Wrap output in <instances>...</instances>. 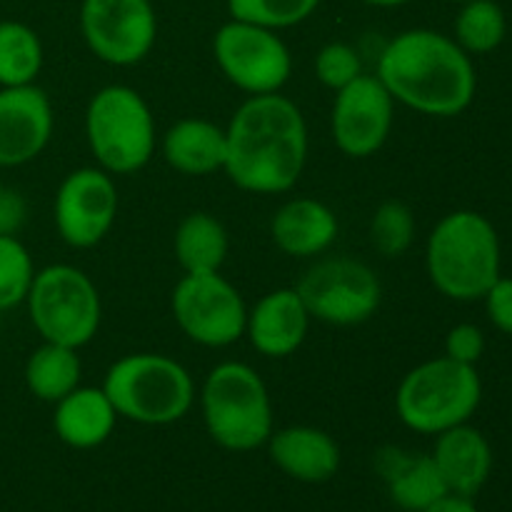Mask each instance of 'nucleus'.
Masks as SVG:
<instances>
[{
    "mask_svg": "<svg viewBox=\"0 0 512 512\" xmlns=\"http://www.w3.org/2000/svg\"><path fill=\"white\" fill-rule=\"evenodd\" d=\"M395 100L375 73H363L340 88L330 108V135L345 158L365 160L388 143Z\"/></svg>",
    "mask_w": 512,
    "mask_h": 512,
    "instance_id": "4468645a",
    "label": "nucleus"
},
{
    "mask_svg": "<svg viewBox=\"0 0 512 512\" xmlns=\"http://www.w3.org/2000/svg\"><path fill=\"white\" fill-rule=\"evenodd\" d=\"M100 388L118 418L138 425H173L195 403V380L183 363L163 353H128L115 360Z\"/></svg>",
    "mask_w": 512,
    "mask_h": 512,
    "instance_id": "39448f33",
    "label": "nucleus"
},
{
    "mask_svg": "<svg viewBox=\"0 0 512 512\" xmlns=\"http://www.w3.org/2000/svg\"><path fill=\"white\" fill-rule=\"evenodd\" d=\"M230 238L215 215L190 213L178 223L173 235V253L183 273H218L228 258Z\"/></svg>",
    "mask_w": 512,
    "mask_h": 512,
    "instance_id": "5701e85b",
    "label": "nucleus"
},
{
    "mask_svg": "<svg viewBox=\"0 0 512 512\" xmlns=\"http://www.w3.org/2000/svg\"><path fill=\"white\" fill-rule=\"evenodd\" d=\"M85 140L105 173L135 175L143 170L158 150V128L148 100L123 83L100 88L85 108Z\"/></svg>",
    "mask_w": 512,
    "mask_h": 512,
    "instance_id": "423d86ee",
    "label": "nucleus"
},
{
    "mask_svg": "<svg viewBox=\"0 0 512 512\" xmlns=\"http://www.w3.org/2000/svg\"><path fill=\"white\" fill-rule=\"evenodd\" d=\"M313 318L295 288L265 293L245 318V338L263 358H290L303 348Z\"/></svg>",
    "mask_w": 512,
    "mask_h": 512,
    "instance_id": "dca6fc26",
    "label": "nucleus"
},
{
    "mask_svg": "<svg viewBox=\"0 0 512 512\" xmlns=\"http://www.w3.org/2000/svg\"><path fill=\"white\" fill-rule=\"evenodd\" d=\"M158 148L175 173L205 178L225 168L228 140L223 125L213 120L183 118L165 130L163 138L158 140Z\"/></svg>",
    "mask_w": 512,
    "mask_h": 512,
    "instance_id": "412c9836",
    "label": "nucleus"
},
{
    "mask_svg": "<svg viewBox=\"0 0 512 512\" xmlns=\"http://www.w3.org/2000/svg\"><path fill=\"white\" fill-rule=\"evenodd\" d=\"M375 468L388 488L390 500L405 512H425L450 493L433 455L388 445L375 455Z\"/></svg>",
    "mask_w": 512,
    "mask_h": 512,
    "instance_id": "6ab92c4d",
    "label": "nucleus"
},
{
    "mask_svg": "<svg viewBox=\"0 0 512 512\" xmlns=\"http://www.w3.org/2000/svg\"><path fill=\"white\" fill-rule=\"evenodd\" d=\"M53 128V103L38 83L0 88V168L33 163L48 148Z\"/></svg>",
    "mask_w": 512,
    "mask_h": 512,
    "instance_id": "2eb2a0df",
    "label": "nucleus"
},
{
    "mask_svg": "<svg viewBox=\"0 0 512 512\" xmlns=\"http://www.w3.org/2000/svg\"><path fill=\"white\" fill-rule=\"evenodd\" d=\"M503 250L495 225L475 210H453L435 223L425 243V270L445 298L455 303L483 300L500 278Z\"/></svg>",
    "mask_w": 512,
    "mask_h": 512,
    "instance_id": "7ed1b4c3",
    "label": "nucleus"
},
{
    "mask_svg": "<svg viewBox=\"0 0 512 512\" xmlns=\"http://www.w3.org/2000/svg\"><path fill=\"white\" fill-rule=\"evenodd\" d=\"M480 400L483 380L478 368L440 355L403 375L395 390V413L413 433L440 435L455 425L470 423Z\"/></svg>",
    "mask_w": 512,
    "mask_h": 512,
    "instance_id": "0eeeda50",
    "label": "nucleus"
},
{
    "mask_svg": "<svg viewBox=\"0 0 512 512\" xmlns=\"http://www.w3.org/2000/svg\"><path fill=\"white\" fill-rule=\"evenodd\" d=\"M425 512H480V510L473 505V498H463V495L448 493L443 500L430 505Z\"/></svg>",
    "mask_w": 512,
    "mask_h": 512,
    "instance_id": "72a5a7b5",
    "label": "nucleus"
},
{
    "mask_svg": "<svg viewBox=\"0 0 512 512\" xmlns=\"http://www.w3.org/2000/svg\"><path fill=\"white\" fill-rule=\"evenodd\" d=\"M338 233L340 223L335 210L315 198L285 200L270 220V238L288 258H318L328 253Z\"/></svg>",
    "mask_w": 512,
    "mask_h": 512,
    "instance_id": "a211bd4d",
    "label": "nucleus"
},
{
    "mask_svg": "<svg viewBox=\"0 0 512 512\" xmlns=\"http://www.w3.org/2000/svg\"><path fill=\"white\" fill-rule=\"evenodd\" d=\"M230 18L263 25L270 30H288L315 15L320 0H225Z\"/></svg>",
    "mask_w": 512,
    "mask_h": 512,
    "instance_id": "c85d7f7f",
    "label": "nucleus"
},
{
    "mask_svg": "<svg viewBox=\"0 0 512 512\" xmlns=\"http://www.w3.org/2000/svg\"><path fill=\"white\" fill-rule=\"evenodd\" d=\"M25 215H28V208H25L23 195L18 190L5 188L0 195V235H18Z\"/></svg>",
    "mask_w": 512,
    "mask_h": 512,
    "instance_id": "473e14b6",
    "label": "nucleus"
},
{
    "mask_svg": "<svg viewBox=\"0 0 512 512\" xmlns=\"http://www.w3.org/2000/svg\"><path fill=\"white\" fill-rule=\"evenodd\" d=\"M275 468L305 485H320L340 470V445L313 425H288L273 430L265 443Z\"/></svg>",
    "mask_w": 512,
    "mask_h": 512,
    "instance_id": "f3484780",
    "label": "nucleus"
},
{
    "mask_svg": "<svg viewBox=\"0 0 512 512\" xmlns=\"http://www.w3.org/2000/svg\"><path fill=\"white\" fill-rule=\"evenodd\" d=\"M313 68L320 85H325L333 93H338L340 88H345V85H350L365 73L360 53L350 43H343V40L325 43L315 55Z\"/></svg>",
    "mask_w": 512,
    "mask_h": 512,
    "instance_id": "c756f323",
    "label": "nucleus"
},
{
    "mask_svg": "<svg viewBox=\"0 0 512 512\" xmlns=\"http://www.w3.org/2000/svg\"><path fill=\"white\" fill-rule=\"evenodd\" d=\"M78 23L90 53L115 68L138 65L158 40V15L150 0H83Z\"/></svg>",
    "mask_w": 512,
    "mask_h": 512,
    "instance_id": "f8f14e48",
    "label": "nucleus"
},
{
    "mask_svg": "<svg viewBox=\"0 0 512 512\" xmlns=\"http://www.w3.org/2000/svg\"><path fill=\"white\" fill-rule=\"evenodd\" d=\"M445 358L463 365H478L485 355V333L475 323H458L445 335Z\"/></svg>",
    "mask_w": 512,
    "mask_h": 512,
    "instance_id": "7c9ffc66",
    "label": "nucleus"
},
{
    "mask_svg": "<svg viewBox=\"0 0 512 512\" xmlns=\"http://www.w3.org/2000/svg\"><path fill=\"white\" fill-rule=\"evenodd\" d=\"M213 58L223 78L248 95L280 93L293 75V55L278 30L230 18L213 35Z\"/></svg>",
    "mask_w": 512,
    "mask_h": 512,
    "instance_id": "9d476101",
    "label": "nucleus"
},
{
    "mask_svg": "<svg viewBox=\"0 0 512 512\" xmlns=\"http://www.w3.org/2000/svg\"><path fill=\"white\" fill-rule=\"evenodd\" d=\"M300 300L310 318L333 328L363 325L383 303V285L368 263L345 255L315 260L298 285Z\"/></svg>",
    "mask_w": 512,
    "mask_h": 512,
    "instance_id": "1a4fd4ad",
    "label": "nucleus"
},
{
    "mask_svg": "<svg viewBox=\"0 0 512 512\" xmlns=\"http://www.w3.org/2000/svg\"><path fill=\"white\" fill-rule=\"evenodd\" d=\"M375 75L395 103L430 118H455L475 100L473 55L433 28L403 30L388 40Z\"/></svg>",
    "mask_w": 512,
    "mask_h": 512,
    "instance_id": "f03ea898",
    "label": "nucleus"
},
{
    "mask_svg": "<svg viewBox=\"0 0 512 512\" xmlns=\"http://www.w3.org/2000/svg\"><path fill=\"white\" fill-rule=\"evenodd\" d=\"M450 3H458V5H463V3H468V0H450Z\"/></svg>",
    "mask_w": 512,
    "mask_h": 512,
    "instance_id": "c9c22d12",
    "label": "nucleus"
},
{
    "mask_svg": "<svg viewBox=\"0 0 512 512\" xmlns=\"http://www.w3.org/2000/svg\"><path fill=\"white\" fill-rule=\"evenodd\" d=\"M415 215L403 200H383L370 218V243L383 258H400L415 243Z\"/></svg>",
    "mask_w": 512,
    "mask_h": 512,
    "instance_id": "bb28decb",
    "label": "nucleus"
},
{
    "mask_svg": "<svg viewBox=\"0 0 512 512\" xmlns=\"http://www.w3.org/2000/svg\"><path fill=\"white\" fill-rule=\"evenodd\" d=\"M3 190H5V185H3V183H0V195H3Z\"/></svg>",
    "mask_w": 512,
    "mask_h": 512,
    "instance_id": "e433bc0d",
    "label": "nucleus"
},
{
    "mask_svg": "<svg viewBox=\"0 0 512 512\" xmlns=\"http://www.w3.org/2000/svg\"><path fill=\"white\" fill-rule=\"evenodd\" d=\"M508 20L498 0H468L453 23V40L468 55H488L503 45Z\"/></svg>",
    "mask_w": 512,
    "mask_h": 512,
    "instance_id": "a878e982",
    "label": "nucleus"
},
{
    "mask_svg": "<svg viewBox=\"0 0 512 512\" xmlns=\"http://www.w3.org/2000/svg\"><path fill=\"white\" fill-rule=\"evenodd\" d=\"M35 278L30 250L18 235H0V310L25 305Z\"/></svg>",
    "mask_w": 512,
    "mask_h": 512,
    "instance_id": "cd10ccee",
    "label": "nucleus"
},
{
    "mask_svg": "<svg viewBox=\"0 0 512 512\" xmlns=\"http://www.w3.org/2000/svg\"><path fill=\"white\" fill-rule=\"evenodd\" d=\"M23 380L35 400L55 405L65 395L73 393L83 380V363H80L78 350L43 340L25 360Z\"/></svg>",
    "mask_w": 512,
    "mask_h": 512,
    "instance_id": "b1692460",
    "label": "nucleus"
},
{
    "mask_svg": "<svg viewBox=\"0 0 512 512\" xmlns=\"http://www.w3.org/2000/svg\"><path fill=\"white\" fill-rule=\"evenodd\" d=\"M45 63L40 35L20 20H0V88L33 85Z\"/></svg>",
    "mask_w": 512,
    "mask_h": 512,
    "instance_id": "393cba45",
    "label": "nucleus"
},
{
    "mask_svg": "<svg viewBox=\"0 0 512 512\" xmlns=\"http://www.w3.org/2000/svg\"><path fill=\"white\" fill-rule=\"evenodd\" d=\"M170 310L185 338L203 348H228L245 338L248 305L220 270L183 273L170 295Z\"/></svg>",
    "mask_w": 512,
    "mask_h": 512,
    "instance_id": "9b49d317",
    "label": "nucleus"
},
{
    "mask_svg": "<svg viewBox=\"0 0 512 512\" xmlns=\"http://www.w3.org/2000/svg\"><path fill=\"white\" fill-rule=\"evenodd\" d=\"M433 460L453 495L473 498L493 473V448L488 438L470 423L455 425L435 435Z\"/></svg>",
    "mask_w": 512,
    "mask_h": 512,
    "instance_id": "aec40b11",
    "label": "nucleus"
},
{
    "mask_svg": "<svg viewBox=\"0 0 512 512\" xmlns=\"http://www.w3.org/2000/svg\"><path fill=\"white\" fill-rule=\"evenodd\" d=\"M118 413L103 388L78 385L55 403L53 430L63 445L73 450L100 448L113 435Z\"/></svg>",
    "mask_w": 512,
    "mask_h": 512,
    "instance_id": "4be33fe9",
    "label": "nucleus"
},
{
    "mask_svg": "<svg viewBox=\"0 0 512 512\" xmlns=\"http://www.w3.org/2000/svg\"><path fill=\"white\" fill-rule=\"evenodd\" d=\"M225 140L223 173L245 193H288L308 163V123L283 93L248 95L225 125Z\"/></svg>",
    "mask_w": 512,
    "mask_h": 512,
    "instance_id": "f257e3e1",
    "label": "nucleus"
},
{
    "mask_svg": "<svg viewBox=\"0 0 512 512\" xmlns=\"http://www.w3.org/2000/svg\"><path fill=\"white\" fill-rule=\"evenodd\" d=\"M210 440L230 453H250L273 435V400L258 370L240 360L218 363L198 393Z\"/></svg>",
    "mask_w": 512,
    "mask_h": 512,
    "instance_id": "20e7f679",
    "label": "nucleus"
},
{
    "mask_svg": "<svg viewBox=\"0 0 512 512\" xmlns=\"http://www.w3.org/2000/svg\"><path fill=\"white\" fill-rule=\"evenodd\" d=\"M28 318L45 343L80 350L98 335L103 303L93 280L80 268L53 263L35 270L25 298Z\"/></svg>",
    "mask_w": 512,
    "mask_h": 512,
    "instance_id": "6e6552de",
    "label": "nucleus"
},
{
    "mask_svg": "<svg viewBox=\"0 0 512 512\" xmlns=\"http://www.w3.org/2000/svg\"><path fill=\"white\" fill-rule=\"evenodd\" d=\"M485 313H488L490 323L500 330V333L512 338V278L510 275H500L488 293L483 295Z\"/></svg>",
    "mask_w": 512,
    "mask_h": 512,
    "instance_id": "2f4dec72",
    "label": "nucleus"
},
{
    "mask_svg": "<svg viewBox=\"0 0 512 512\" xmlns=\"http://www.w3.org/2000/svg\"><path fill=\"white\" fill-rule=\"evenodd\" d=\"M365 5H373V8H400V5H408L413 0H360Z\"/></svg>",
    "mask_w": 512,
    "mask_h": 512,
    "instance_id": "f704fd0d",
    "label": "nucleus"
},
{
    "mask_svg": "<svg viewBox=\"0 0 512 512\" xmlns=\"http://www.w3.org/2000/svg\"><path fill=\"white\" fill-rule=\"evenodd\" d=\"M118 185L98 165H85L60 180L53 200V223L60 240L75 250L103 243L118 218Z\"/></svg>",
    "mask_w": 512,
    "mask_h": 512,
    "instance_id": "ddd939ff",
    "label": "nucleus"
}]
</instances>
